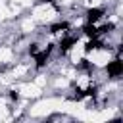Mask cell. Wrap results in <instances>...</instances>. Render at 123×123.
Wrapping results in <instances>:
<instances>
[{"label": "cell", "mask_w": 123, "mask_h": 123, "mask_svg": "<svg viewBox=\"0 0 123 123\" xmlns=\"http://www.w3.org/2000/svg\"><path fill=\"white\" fill-rule=\"evenodd\" d=\"M60 106H62L60 100H44V102H38L37 106L31 108V115H46L52 110H60Z\"/></svg>", "instance_id": "1"}, {"label": "cell", "mask_w": 123, "mask_h": 123, "mask_svg": "<svg viewBox=\"0 0 123 123\" xmlns=\"http://www.w3.org/2000/svg\"><path fill=\"white\" fill-rule=\"evenodd\" d=\"M88 60H90L92 63H96V65H106V63L111 60V56H110V52H106V50H92V52L88 54Z\"/></svg>", "instance_id": "2"}, {"label": "cell", "mask_w": 123, "mask_h": 123, "mask_svg": "<svg viewBox=\"0 0 123 123\" xmlns=\"http://www.w3.org/2000/svg\"><path fill=\"white\" fill-rule=\"evenodd\" d=\"M54 15H56V12L50 10L48 6H38V8H35V12H33V17H35V19H42V21L52 19Z\"/></svg>", "instance_id": "3"}, {"label": "cell", "mask_w": 123, "mask_h": 123, "mask_svg": "<svg viewBox=\"0 0 123 123\" xmlns=\"http://www.w3.org/2000/svg\"><path fill=\"white\" fill-rule=\"evenodd\" d=\"M19 90H21V94H23L25 98H31V96H38V94H40V86H37L35 83H33V85H21Z\"/></svg>", "instance_id": "4"}, {"label": "cell", "mask_w": 123, "mask_h": 123, "mask_svg": "<svg viewBox=\"0 0 123 123\" xmlns=\"http://www.w3.org/2000/svg\"><path fill=\"white\" fill-rule=\"evenodd\" d=\"M83 54H85V46H83V42H79L75 48H73V52H71V62H79L81 58H83Z\"/></svg>", "instance_id": "5"}, {"label": "cell", "mask_w": 123, "mask_h": 123, "mask_svg": "<svg viewBox=\"0 0 123 123\" xmlns=\"http://www.w3.org/2000/svg\"><path fill=\"white\" fill-rule=\"evenodd\" d=\"M111 115H113V111H111V110H108V111H100V113H94L92 121H104V119H110Z\"/></svg>", "instance_id": "6"}, {"label": "cell", "mask_w": 123, "mask_h": 123, "mask_svg": "<svg viewBox=\"0 0 123 123\" xmlns=\"http://www.w3.org/2000/svg\"><path fill=\"white\" fill-rule=\"evenodd\" d=\"M10 58H12V52H10L8 48H2V50H0V62H8Z\"/></svg>", "instance_id": "7"}, {"label": "cell", "mask_w": 123, "mask_h": 123, "mask_svg": "<svg viewBox=\"0 0 123 123\" xmlns=\"http://www.w3.org/2000/svg\"><path fill=\"white\" fill-rule=\"evenodd\" d=\"M21 27H23V31H27V33H29V31H33V27H35V25H33V21H31V19H25V21L21 23Z\"/></svg>", "instance_id": "8"}, {"label": "cell", "mask_w": 123, "mask_h": 123, "mask_svg": "<svg viewBox=\"0 0 123 123\" xmlns=\"http://www.w3.org/2000/svg\"><path fill=\"white\" fill-rule=\"evenodd\" d=\"M8 15H12V12L6 10L4 6H0V19H4V17H8Z\"/></svg>", "instance_id": "9"}, {"label": "cell", "mask_w": 123, "mask_h": 123, "mask_svg": "<svg viewBox=\"0 0 123 123\" xmlns=\"http://www.w3.org/2000/svg\"><path fill=\"white\" fill-rule=\"evenodd\" d=\"M100 2H102V0H86V2H85V4H86V6H88V8H92V6H98V4H100Z\"/></svg>", "instance_id": "10"}, {"label": "cell", "mask_w": 123, "mask_h": 123, "mask_svg": "<svg viewBox=\"0 0 123 123\" xmlns=\"http://www.w3.org/2000/svg\"><path fill=\"white\" fill-rule=\"evenodd\" d=\"M25 71H27V67H23V65H21V67H17V69L13 71V75H21V73H25Z\"/></svg>", "instance_id": "11"}, {"label": "cell", "mask_w": 123, "mask_h": 123, "mask_svg": "<svg viewBox=\"0 0 123 123\" xmlns=\"http://www.w3.org/2000/svg\"><path fill=\"white\" fill-rule=\"evenodd\" d=\"M35 85H37V86H42V85H44V77H37Z\"/></svg>", "instance_id": "12"}, {"label": "cell", "mask_w": 123, "mask_h": 123, "mask_svg": "<svg viewBox=\"0 0 123 123\" xmlns=\"http://www.w3.org/2000/svg\"><path fill=\"white\" fill-rule=\"evenodd\" d=\"M86 83H88L86 77H81V79H79V85H81V86H86Z\"/></svg>", "instance_id": "13"}, {"label": "cell", "mask_w": 123, "mask_h": 123, "mask_svg": "<svg viewBox=\"0 0 123 123\" xmlns=\"http://www.w3.org/2000/svg\"><path fill=\"white\" fill-rule=\"evenodd\" d=\"M65 83H67V81H65V79H58V81H56V85H58V86H63V85H65Z\"/></svg>", "instance_id": "14"}, {"label": "cell", "mask_w": 123, "mask_h": 123, "mask_svg": "<svg viewBox=\"0 0 123 123\" xmlns=\"http://www.w3.org/2000/svg\"><path fill=\"white\" fill-rule=\"evenodd\" d=\"M0 6H4V0H0Z\"/></svg>", "instance_id": "15"}]
</instances>
